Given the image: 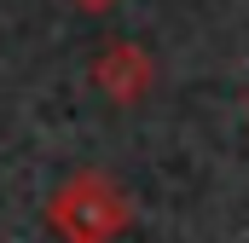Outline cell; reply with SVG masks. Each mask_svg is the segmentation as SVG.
<instances>
[{
	"label": "cell",
	"mask_w": 249,
	"mask_h": 243,
	"mask_svg": "<svg viewBox=\"0 0 249 243\" xmlns=\"http://www.w3.org/2000/svg\"><path fill=\"white\" fill-rule=\"evenodd\" d=\"M133 220V203L110 174L81 168L47 197V232L58 243H116Z\"/></svg>",
	"instance_id": "cell-1"
},
{
	"label": "cell",
	"mask_w": 249,
	"mask_h": 243,
	"mask_svg": "<svg viewBox=\"0 0 249 243\" xmlns=\"http://www.w3.org/2000/svg\"><path fill=\"white\" fill-rule=\"evenodd\" d=\"M151 58H145V47H133V41H110L99 58H93V87L105 93V99H116V104H139L145 99V87H151Z\"/></svg>",
	"instance_id": "cell-2"
},
{
	"label": "cell",
	"mask_w": 249,
	"mask_h": 243,
	"mask_svg": "<svg viewBox=\"0 0 249 243\" xmlns=\"http://www.w3.org/2000/svg\"><path fill=\"white\" fill-rule=\"evenodd\" d=\"M75 6H81V12H93V17H99V12H110V6H116V0H75Z\"/></svg>",
	"instance_id": "cell-3"
}]
</instances>
